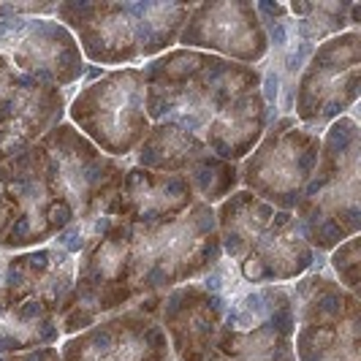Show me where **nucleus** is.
Listing matches in <instances>:
<instances>
[{"label":"nucleus","mask_w":361,"mask_h":361,"mask_svg":"<svg viewBox=\"0 0 361 361\" xmlns=\"http://www.w3.org/2000/svg\"><path fill=\"white\" fill-rule=\"evenodd\" d=\"M277 85H280V71H277V68H274V71H269L267 73V101H269V104H274V101H277V95H280V87H277Z\"/></svg>","instance_id":"obj_1"}]
</instances>
